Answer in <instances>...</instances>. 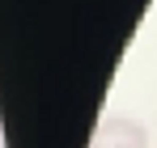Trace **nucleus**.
Returning <instances> with one entry per match:
<instances>
[{
	"mask_svg": "<svg viewBox=\"0 0 157 148\" xmlns=\"http://www.w3.org/2000/svg\"><path fill=\"white\" fill-rule=\"evenodd\" d=\"M89 148H149V127L140 119H128V114H110L98 123Z\"/></svg>",
	"mask_w": 157,
	"mask_h": 148,
	"instance_id": "nucleus-1",
	"label": "nucleus"
}]
</instances>
